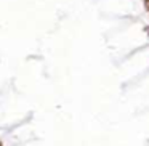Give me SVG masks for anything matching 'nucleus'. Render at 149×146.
Instances as JSON below:
<instances>
[{"label": "nucleus", "instance_id": "nucleus-2", "mask_svg": "<svg viewBox=\"0 0 149 146\" xmlns=\"http://www.w3.org/2000/svg\"><path fill=\"white\" fill-rule=\"evenodd\" d=\"M0 146H3V143H2V141H0Z\"/></svg>", "mask_w": 149, "mask_h": 146}, {"label": "nucleus", "instance_id": "nucleus-1", "mask_svg": "<svg viewBox=\"0 0 149 146\" xmlns=\"http://www.w3.org/2000/svg\"><path fill=\"white\" fill-rule=\"evenodd\" d=\"M143 2H144V8L149 11V0H143Z\"/></svg>", "mask_w": 149, "mask_h": 146}]
</instances>
